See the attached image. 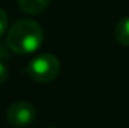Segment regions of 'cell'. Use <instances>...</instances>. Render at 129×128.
I'll return each instance as SVG.
<instances>
[{
    "label": "cell",
    "instance_id": "6da1fadb",
    "mask_svg": "<svg viewBox=\"0 0 129 128\" xmlns=\"http://www.w3.org/2000/svg\"><path fill=\"white\" fill-rule=\"evenodd\" d=\"M44 41V32L37 22L32 19H21L11 25L7 32L6 44L13 53L27 55L37 51Z\"/></svg>",
    "mask_w": 129,
    "mask_h": 128
},
{
    "label": "cell",
    "instance_id": "7a4b0ae2",
    "mask_svg": "<svg viewBox=\"0 0 129 128\" xmlns=\"http://www.w3.org/2000/svg\"><path fill=\"white\" fill-rule=\"evenodd\" d=\"M26 72L32 80L37 83H48L59 74L60 63L52 54H40L27 63Z\"/></svg>",
    "mask_w": 129,
    "mask_h": 128
},
{
    "label": "cell",
    "instance_id": "3957f363",
    "mask_svg": "<svg viewBox=\"0 0 129 128\" xmlns=\"http://www.w3.org/2000/svg\"><path fill=\"white\" fill-rule=\"evenodd\" d=\"M36 116H37V112L32 103L26 102V100H19L8 108L7 123L17 128L29 127L36 120Z\"/></svg>",
    "mask_w": 129,
    "mask_h": 128
},
{
    "label": "cell",
    "instance_id": "277c9868",
    "mask_svg": "<svg viewBox=\"0 0 129 128\" xmlns=\"http://www.w3.org/2000/svg\"><path fill=\"white\" fill-rule=\"evenodd\" d=\"M51 0H18L21 10L26 14L37 15L48 7Z\"/></svg>",
    "mask_w": 129,
    "mask_h": 128
},
{
    "label": "cell",
    "instance_id": "5b68a950",
    "mask_svg": "<svg viewBox=\"0 0 129 128\" xmlns=\"http://www.w3.org/2000/svg\"><path fill=\"white\" fill-rule=\"evenodd\" d=\"M114 36L119 44L129 47V17H125L117 22Z\"/></svg>",
    "mask_w": 129,
    "mask_h": 128
},
{
    "label": "cell",
    "instance_id": "8992f818",
    "mask_svg": "<svg viewBox=\"0 0 129 128\" xmlns=\"http://www.w3.org/2000/svg\"><path fill=\"white\" fill-rule=\"evenodd\" d=\"M8 28V18L7 14L3 11V8H0V36H3L6 33V30Z\"/></svg>",
    "mask_w": 129,
    "mask_h": 128
},
{
    "label": "cell",
    "instance_id": "52a82bcc",
    "mask_svg": "<svg viewBox=\"0 0 129 128\" xmlns=\"http://www.w3.org/2000/svg\"><path fill=\"white\" fill-rule=\"evenodd\" d=\"M7 79H8V69H7V66L0 61V85L3 83H6Z\"/></svg>",
    "mask_w": 129,
    "mask_h": 128
},
{
    "label": "cell",
    "instance_id": "ba28073f",
    "mask_svg": "<svg viewBox=\"0 0 129 128\" xmlns=\"http://www.w3.org/2000/svg\"><path fill=\"white\" fill-rule=\"evenodd\" d=\"M47 128H55V127H47Z\"/></svg>",
    "mask_w": 129,
    "mask_h": 128
}]
</instances>
